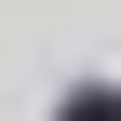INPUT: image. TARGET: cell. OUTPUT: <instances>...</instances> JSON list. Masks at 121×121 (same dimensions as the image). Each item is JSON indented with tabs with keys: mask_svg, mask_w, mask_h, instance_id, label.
I'll return each mask as SVG.
<instances>
[{
	"mask_svg": "<svg viewBox=\"0 0 121 121\" xmlns=\"http://www.w3.org/2000/svg\"><path fill=\"white\" fill-rule=\"evenodd\" d=\"M54 121H121V94H108V81H81V94H67Z\"/></svg>",
	"mask_w": 121,
	"mask_h": 121,
	"instance_id": "obj_1",
	"label": "cell"
}]
</instances>
